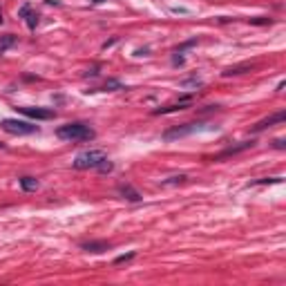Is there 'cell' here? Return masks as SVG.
<instances>
[{"label": "cell", "instance_id": "24", "mask_svg": "<svg viewBox=\"0 0 286 286\" xmlns=\"http://www.w3.org/2000/svg\"><path fill=\"white\" fill-rule=\"evenodd\" d=\"M0 148H5V146H2V143H0Z\"/></svg>", "mask_w": 286, "mask_h": 286}, {"label": "cell", "instance_id": "21", "mask_svg": "<svg viewBox=\"0 0 286 286\" xmlns=\"http://www.w3.org/2000/svg\"><path fill=\"white\" fill-rule=\"evenodd\" d=\"M273 143H275V148H280V150H284V141H282V139H275Z\"/></svg>", "mask_w": 286, "mask_h": 286}, {"label": "cell", "instance_id": "2", "mask_svg": "<svg viewBox=\"0 0 286 286\" xmlns=\"http://www.w3.org/2000/svg\"><path fill=\"white\" fill-rule=\"evenodd\" d=\"M105 152L101 150H88V152H81L78 157L74 159V168L76 170H90V168H99L103 161H105Z\"/></svg>", "mask_w": 286, "mask_h": 286}, {"label": "cell", "instance_id": "23", "mask_svg": "<svg viewBox=\"0 0 286 286\" xmlns=\"http://www.w3.org/2000/svg\"><path fill=\"white\" fill-rule=\"evenodd\" d=\"M92 2H103V0H92Z\"/></svg>", "mask_w": 286, "mask_h": 286}, {"label": "cell", "instance_id": "18", "mask_svg": "<svg viewBox=\"0 0 286 286\" xmlns=\"http://www.w3.org/2000/svg\"><path fill=\"white\" fill-rule=\"evenodd\" d=\"M280 177H273V179H259V181H255V186H264V183H280Z\"/></svg>", "mask_w": 286, "mask_h": 286}, {"label": "cell", "instance_id": "5", "mask_svg": "<svg viewBox=\"0 0 286 286\" xmlns=\"http://www.w3.org/2000/svg\"><path fill=\"white\" fill-rule=\"evenodd\" d=\"M286 119V112H277V114H271V117L262 119V121H257L255 125H253V132H262V130L271 128V125H275V123H282Z\"/></svg>", "mask_w": 286, "mask_h": 286}, {"label": "cell", "instance_id": "16", "mask_svg": "<svg viewBox=\"0 0 286 286\" xmlns=\"http://www.w3.org/2000/svg\"><path fill=\"white\" fill-rule=\"evenodd\" d=\"M121 88H123V85L119 81H114V78H110V81L103 85V90H110V92H114V90H121Z\"/></svg>", "mask_w": 286, "mask_h": 286}, {"label": "cell", "instance_id": "4", "mask_svg": "<svg viewBox=\"0 0 286 286\" xmlns=\"http://www.w3.org/2000/svg\"><path fill=\"white\" fill-rule=\"evenodd\" d=\"M199 130V123H186V125H179V128H172L168 132H164V139L166 141H172V139H181V136H188L197 132Z\"/></svg>", "mask_w": 286, "mask_h": 286}, {"label": "cell", "instance_id": "13", "mask_svg": "<svg viewBox=\"0 0 286 286\" xmlns=\"http://www.w3.org/2000/svg\"><path fill=\"white\" fill-rule=\"evenodd\" d=\"M14 43H16V36H14V34H5V36H2V38H0V54H5L7 49L14 45Z\"/></svg>", "mask_w": 286, "mask_h": 286}, {"label": "cell", "instance_id": "6", "mask_svg": "<svg viewBox=\"0 0 286 286\" xmlns=\"http://www.w3.org/2000/svg\"><path fill=\"white\" fill-rule=\"evenodd\" d=\"M255 146V141H241L240 146H230V148H226V150L224 152H219V154H217V161H219V159H226V157H233V154H240V152H244V150H248V148H253Z\"/></svg>", "mask_w": 286, "mask_h": 286}, {"label": "cell", "instance_id": "20", "mask_svg": "<svg viewBox=\"0 0 286 286\" xmlns=\"http://www.w3.org/2000/svg\"><path fill=\"white\" fill-rule=\"evenodd\" d=\"M96 170H101V172H110V170H112V164H110V161H107V159H105V161H103V164H101Z\"/></svg>", "mask_w": 286, "mask_h": 286}, {"label": "cell", "instance_id": "10", "mask_svg": "<svg viewBox=\"0 0 286 286\" xmlns=\"http://www.w3.org/2000/svg\"><path fill=\"white\" fill-rule=\"evenodd\" d=\"M119 195H121L123 199H128V201H141V195L136 193L130 183H121V186H119Z\"/></svg>", "mask_w": 286, "mask_h": 286}, {"label": "cell", "instance_id": "8", "mask_svg": "<svg viewBox=\"0 0 286 286\" xmlns=\"http://www.w3.org/2000/svg\"><path fill=\"white\" fill-rule=\"evenodd\" d=\"M81 248L88 253H103V251H110L112 244L110 241H83Z\"/></svg>", "mask_w": 286, "mask_h": 286}, {"label": "cell", "instance_id": "19", "mask_svg": "<svg viewBox=\"0 0 286 286\" xmlns=\"http://www.w3.org/2000/svg\"><path fill=\"white\" fill-rule=\"evenodd\" d=\"M135 257V253H128V255H119L117 259H114V264H123V262H130Z\"/></svg>", "mask_w": 286, "mask_h": 286}, {"label": "cell", "instance_id": "22", "mask_svg": "<svg viewBox=\"0 0 286 286\" xmlns=\"http://www.w3.org/2000/svg\"><path fill=\"white\" fill-rule=\"evenodd\" d=\"M0 25H2V12H0Z\"/></svg>", "mask_w": 286, "mask_h": 286}, {"label": "cell", "instance_id": "11", "mask_svg": "<svg viewBox=\"0 0 286 286\" xmlns=\"http://www.w3.org/2000/svg\"><path fill=\"white\" fill-rule=\"evenodd\" d=\"M20 188H23L25 193H31V190H38V181L34 177H23L20 179Z\"/></svg>", "mask_w": 286, "mask_h": 286}, {"label": "cell", "instance_id": "1", "mask_svg": "<svg viewBox=\"0 0 286 286\" xmlns=\"http://www.w3.org/2000/svg\"><path fill=\"white\" fill-rule=\"evenodd\" d=\"M56 136L63 141H92L96 132L85 123H67L56 130Z\"/></svg>", "mask_w": 286, "mask_h": 286}, {"label": "cell", "instance_id": "7", "mask_svg": "<svg viewBox=\"0 0 286 286\" xmlns=\"http://www.w3.org/2000/svg\"><path fill=\"white\" fill-rule=\"evenodd\" d=\"M16 110L23 112L25 117H31V119H54L52 110H41V107H16Z\"/></svg>", "mask_w": 286, "mask_h": 286}, {"label": "cell", "instance_id": "15", "mask_svg": "<svg viewBox=\"0 0 286 286\" xmlns=\"http://www.w3.org/2000/svg\"><path fill=\"white\" fill-rule=\"evenodd\" d=\"M181 85H183V88H199V85H201V78H197V76H193V78H183Z\"/></svg>", "mask_w": 286, "mask_h": 286}, {"label": "cell", "instance_id": "17", "mask_svg": "<svg viewBox=\"0 0 286 286\" xmlns=\"http://www.w3.org/2000/svg\"><path fill=\"white\" fill-rule=\"evenodd\" d=\"M186 181V177L183 175H179V177H170L168 181H164V186H170V183H183Z\"/></svg>", "mask_w": 286, "mask_h": 286}, {"label": "cell", "instance_id": "12", "mask_svg": "<svg viewBox=\"0 0 286 286\" xmlns=\"http://www.w3.org/2000/svg\"><path fill=\"white\" fill-rule=\"evenodd\" d=\"M188 103L186 101H181V103H177V105H168V107H159V110H154V114H170V112H177V110H186Z\"/></svg>", "mask_w": 286, "mask_h": 286}, {"label": "cell", "instance_id": "3", "mask_svg": "<svg viewBox=\"0 0 286 286\" xmlns=\"http://www.w3.org/2000/svg\"><path fill=\"white\" fill-rule=\"evenodd\" d=\"M0 125H2V130H5L7 135H14V136H25V135L38 132L36 125H31V123H27V121H18V119H5Z\"/></svg>", "mask_w": 286, "mask_h": 286}, {"label": "cell", "instance_id": "14", "mask_svg": "<svg viewBox=\"0 0 286 286\" xmlns=\"http://www.w3.org/2000/svg\"><path fill=\"white\" fill-rule=\"evenodd\" d=\"M244 70H251L248 65H237V67H228L226 72H224V76H233V74H244Z\"/></svg>", "mask_w": 286, "mask_h": 286}, {"label": "cell", "instance_id": "9", "mask_svg": "<svg viewBox=\"0 0 286 286\" xmlns=\"http://www.w3.org/2000/svg\"><path fill=\"white\" fill-rule=\"evenodd\" d=\"M20 16L25 18V23H27V27H30V30H36V25H38V14H36L30 5L20 7Z\"/></svg>", "mask_w": 286, "mask_h": 286}]
</instances>
